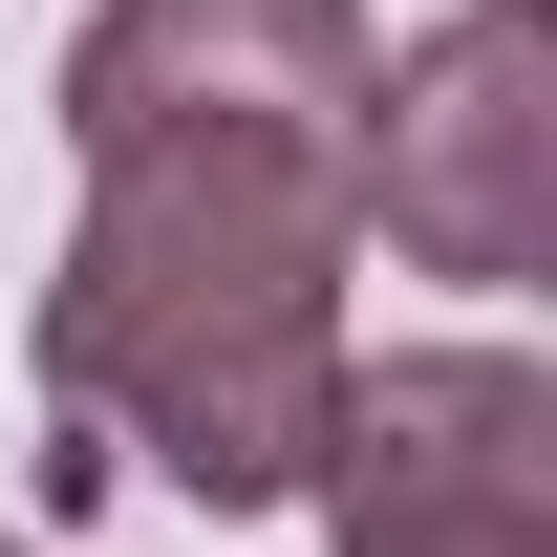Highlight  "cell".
Listing matches in <instances>:
<instances>
[{"label":"cell","instance_id":"obj_4","mask_svg":"<svg viewBox=\"0 0 557 557\" xmlns=\"http://www.w3.org/2000/svg\"><path fill=\"white\" fill-rule=\"evenodd\" d=\"M364 236L429 258V278H536L557 258V44H536V0H472L408 65H364Z\"/></svg>","mask_w":557,"mask_h":557},{"label":"cell","instance_id":"obj_2","mask_svg":"<svg viewBox=\"0 0 557 557\" xmlns=\"http://www.w3.org/2000/svg\"><path fill=\"white\" fill-rule=\"evenodd\" d=\"M364 0H86L65 150L86 172H278L364 214Z\"/></svg>","mask_w":557,"mask_h":557},{"label":"cell","instance_id":"obj_1","mask_svg":"<svg viewBox=\"0 0 557 557\" xmlns=\"http://www.w3.org/2000/svg\"><path fill=\"white\" fill-rule=\"evenodd\" d=\"M344 194L278 172H86L44 258V408L129 429L194 515H300L322 408H344Z\"/></svg>","mask_w":557,"mask_h":557},{"label":"cell","instance_id":"obj_5","mask_svg":"<svg viewBox=\"0 0 557 557\" xmlns=\"http://www.w3.org/2000/svg\"><path fill=\"white\" fill-rule=\"evenodd\" d=\"M0 557H44V536H0Z\"/></svg>","mask_w":557,"mask_h":557},{"label":"cell","instance_id":"obj_3","mask_svg":"<svg viewBox=\"0 0 557 557\" xmlns=\"http://www.w3.org/2000/svg\"><path fill=\"white\" fill-rule=\"evenodd\" d=\"M300 493H322L344 557H557V386H536L515 344L344 364Z\"/></svg>","mask_w":557,"mask_h":557}]
</instances>
